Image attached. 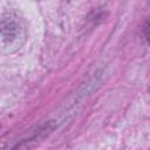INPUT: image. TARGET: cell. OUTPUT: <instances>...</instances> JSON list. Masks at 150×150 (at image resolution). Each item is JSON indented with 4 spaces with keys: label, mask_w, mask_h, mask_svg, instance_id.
Wrapping results in <instances>:
<instances>
[{
    "label": "cell",
    "mask_w": 150,
    "mask_h": 150,
    "mask_svg": "<svg viewBox=\"0 0 150 150\" xmlns=\"http://www.w3.org/2000/svg\"><path fill=\"white\" fill-rule=\"evenodd\" d=\"M23 28L19 20L8 16L0 20V39L7 46L18 43L21 38H23Z\"/></svg>",
    "instance_id": "cell-1"
}]
</instances>
